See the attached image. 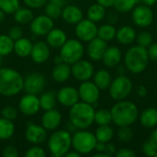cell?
<instances>
[{
    "label": "cell",
    "instance_id": "1",
    "mask_svg": "<svg viewBox=\"0 0 157 157\" xmlns=\"http://www.w3.org/2000/svg\"><path fill=\"white\" fill-rule=\"evenodd\" d=\"M112 122L117 127L132 126L139 117V109L132 101L127 99L117 101L110 109Z\"/></svg>",
    "mask_w": 157,
    "mask_h": 157
},
{
    "label": "cell",
    "instance_id": "2",
    "mask_svg": "<svg viewBox=\"0 0 157 157\" xmlns=\"http://www.w3.org/2000/svg\"><path fill=\"white\" fill-rule=\"evenodd\" d=\"M96 109L93 105L78 101L69 110V121L76 130H86L95 121Z\"/></svg>",
    "mask_w": 157,
    "mask_h": 157
},
{
    "label": "cell",
    "instance_id": "3",
    "mask_svg": "<svg viewBox=\"0 0 157 157\" xmlns=\"http://www.w3.org/2000/svg\"><path fill=\"white\" fill-rule=\"evenodd\" d=\"M24 78L13 68L0 67V95L13 97L23 90Z\"/></svg>",
    "mask_w": 157,
    "mask_h": 157
},
{
    "label": "cell",
    "instance_id": "4",
    "mask_svg": "<svg viewBox=\"0 0 157 157\" xmlns=\"http://www.w3.org/2000/svg\"><path fill=\"white\" fill-rule=\"evenodd\" d=\"M149 56L147 48L140 45L129 48L123 57L124 65L127 71L133 75H139L145 71L149 63Z\"/></svg>",
    "mask_w": 157,
    "mask_h": 157
},
{
    "label": "cell",
    "instance_id": "5",
    "mask_svg": "<svg viewBox=\"0 0 157 157\" xmlns=\"http://www.w3.org/2000/svg\"><path fill=\"white\" fill-rule=\"evenodd\" d=\"M72 147V134L66 130H55L47 141V148L53 157H63Z\"/></svg>",
    "mask_w": 157,
    "mask_h": 157
},
{
    "label": "cell",
    "instance_id": "6",
    "mask_svg": "<svg viewBox=\"0 0 157 157\" xmlns=\"http://www.w3.org/2000/svg\"><path fill=\"white\" fill-rule=\"evenodd\" d=\"M95 133L86 130H78L72 135V147L81 155L91 154L97 144Z\"/></svg>",
    "mask_w": 157,
    "mask_h": 157
},
{
    "label": "cell",
    "instance_id": "7",
    "mask_svg": "<svg viewBox=\"0 0 157 157\" xmlns=\"http://www.w3.org/2000/svg\"><path fill=\"white\" fill-rule=\"evenodd\" d=\"M133 85L132 80L125 75H118L117 77L112 79L109 87L110 98L115 101L126 99L132 93Z\"/></svg>",
    "mask_w": 157,
    "mask_h": 157
},
{
    "label": "cell",
    "instance_id": "8",
    "mask_svg": "<svg viewBox=\"0 0 157 157\" xmlns=\"http://www.w3.org/2000/svg\"><path fill=\"white\" fill-rule=\"evenodd\" d=\"M85 53V48L82 41L75 39H67L64 44L60 48V55L63 61L70 65L81 60Z\"/></svg>",
    "mask_w": 157,
    "mask_h": 157
},
{
    "label": "cell",
    "instance_id": "9",
    "mask_svg": "<svg viewBox=\"0 0 157 157\" xmlns=\"http://www.w3.org/2000/svg\"><path fill=\"white\" fill-rule=\"evenodd\" d=\"M132 20L139 28H148L154 21V12L151 6L138 4L132 10Z\"/></svg>",
    "mask_w": 157,
    "mask_h": 157
},
{
    "label": "cell",
    "instance_id": "10",
    "mask_svg": "<svg viewBox=\"0 0 157 157\" xmlns=\"http://www.w3.org/2000/svg\"><path fill=\"white\" fill-rule=\"evenodd\" d=\"M98 26L88 18H83L75 24V32L77 39L84 42H88L98 36Z\"/></svg>",
    "mask_w": 157,
    "mask_h": 157
},
{
    "label": "cell",
    "instance_id": "11",
    "mask_svg": "<svg viewBox=\"0 0 157 157\" xmlns=\"http://www.w3.org/2000/svg\"><path fill=\"white\" fill-rule=\"evenodd\" d=\"M46 86V78L40 73H31L24 78L23 90L26 93L39 95L41 94Z\"/></svg>",
    "mask_w": 157,
    "mask_h": 157
},
{
    "label": "cell",
    "instance_id": "12",
    "mask_svg": "<svg viewBox=\"0 0 157 157\" xmlns=\"http://www.w3.org/2000/svg\"><path fill=\"white\" fill-rule=\"evenodd\" d=\"M78 93L81 101L91 104L93 106L98 103L100 97V89L94 82L89 80L81 83L78 87Z\"/></svg>",
    "mask_w": 157,
    "mask_h": 157
},
{
    "label": "cell",
    "instance_id": "13",
    "mask_svg": "<svg viewBox=\"0 0 157 157\" xmlns=\"http://www.w3.org/2000/svg\"><path fill=\"white\" fill-rule=\"evenodd\" d=\"M71 72L74 78L80 82L90 80L95 73V68L92 63L86 60H79L72 64Z\"/></svg>",
    "mask_w": 157,
    "mask_h": 157
},
{
    "label": "cell",
    "instance_id": "14",
    "mask_svg": "<svg viewBox=\"0 0 157 157\" xmlns=\"http://www.w3.org/2000/svg\"><path fill=\"white\" fill-rule=\"evenodd\" d=\"M31 32L35 36H46L54 27L53 19L49 17L47 15H39L34 17L29 23Z\"/></svg>",
    "mask_w": 157,
    "mask_h": 157
},
{
    "label": "cell",
    "instance_id": "15",
    "mask_svg": "<svg viewBox=\"0 0 157 157\" xmlns=\"http://www.w3.org/2000/svg\"><path fill=\"white\" fill-rule=\"evenodd\" d=\"M18 109L24 116L31 117L36 115L40 109V99L37 95L26 93L18 102Z\"/></svg>",
    "mask_w": 157,
    "mask_h": 157
},
{
    "label": "cell",
    "instance_id": "16",
    "mask_svg": "<svg viewBox=\"0 0 157 157\" xmlns=\"http://www.w3.org/2000/svg\"><path fill=\"white\" fill-rule=\"evenodd\" d=\"M25 138L32 145H40L48 138L47 130L42 125L30 123L26 128Z\"/></svg>",
    "mask_w": 157,
    "mask_h": 157
},
{
    "label": "cell",
    "instance_id": "17",
    "mask_svg": "<svg viewBox=\"0 0 157 157\" xmlns=\"http://www.w3.org/2000/svg\"><path fill=\"white\" fill-rule=\"evenodd\" d=\"M56 98L62 106L69 109L80 100L78 89L70 86L60 88L56 94Z\"/></svg>",
    "mask_w": 157,
    "mask_h": 157
},
{
    "label": "cell",
    "instance_id": "18",
    "mask_svg": "<svg viewBox=\"0 0 157 157\" xmlns=\"http://www.w3.org/2000/svg\"><path fill=\"white\" fill-rule=\"evenodd\" d=\"M51 54V48L46 41L39 40L33 43L32 50L30 52L31 60L37 63L41 64L48 61Z\"/></svg>",
    "mask_w": 157,
    "mask_h": 157
},
{
    "label": "cell",
    "instance_id": "19",
    "mask_svg": "<svg viewBox=\"0 0 157 157\" xmlns=\"http://www.w3.org/2000/svg\"><path fill=\"white\" fill-rule=\"evenodd\" d=\"M87 47H86V53L90 60L94 62H98L101 61L102 56L108 47V44L105 40H101L98 37L94 38L90 41L87 42Z\"/></svg>",
    "mask_w": 157,
    "mask_h": 157
},
{
    "label": "cell",
    "instance_id": "20",
    "mask_svg": "<svg viewBox=\"0 0 157 157\" xmlns=\"http://www.w3.org/2000/svg\"><path fill=\"white\" fill-rule=\"evenodd\" d=\"M62 114L59 110L55 109H52L49 110H45L44 113L41 116V125L46 129L47 131L53 132L59 128V126L62 123Z\"/></svg>",
    "mask_w": 157,
    "mask_h": 157
},
{
    "label": "cell",
    "instance_id": "21",
    "mask_svg": "<svg viewBox=\"0 0 157 157\" xmlns=\"http://www.w3.org/2000/svg\"><path fill=\"white\" fill-rule=\"evenodd\" d=\"M122 60V52L117 46H110L107 47L103 56H102V63L108 68H114L121 63Z\"/></svg>",
    "mask_w": 157,
    "mask_h": 157
},
{
    "label": "cell",
    "instance_id": "22",
    "mask_svg": "<svg viewBox=\"0 0 157 157\" xmlns=\"http://www.w3.org/2000/svg\"><path fill=\"white\" fill-rule=\"evenodd\" d=\"M62 18L68 24L75 25L84 18L81 8L75 5H65L62 10Z\"/></svg>",
    "mask_w": 157,
    "mask_h": 157
},
{
    "label": "cell",
    "instance_id": "23",
    "mask_svg": "<svg viewBox=\"0 0 157 157\" xmlns=\"http://www.w3.org/2000/svg\"><path fill=\"white\" fill-rule=\"evenodd\" d=\"M67 40L66 33L61 29H52L46 35V42L52 49H60Z\"/></svg>",
    "mask_w": 157,
    "mask_h": 157
},
{
    "label": "cell",
    "instance_id": "24",
    "mask_svg": "<svg viewBox=\"0 0 157 157\" xmlns=\"http://www.w3.org/2000/svg\"><path fill=\"white\" fill-rule=\"evenodd\" d=\"M137 37L136 30L131 26H122L117 29L116 40L121 45H130L135 41Z\"/></svg>",
    "mask_w": 157,
    "mask_h": 157
},
{
    "label": "cell",
    "instance_id": "25",
    "mask_svg": "<svg viewBox=\"0 0 157 157\" xmlns=\"http://www.w3.org/2000/svg\"><path fill=\"white\" fill-rule=\"evenodd\" d=\"M71 75H72L71 66L70 64L64 62L56 64L52 71V77L57 83L66 82L70 78Z\"/></svg>",
    "mask_w": 157,
    "mask_h": 157
},
{
    "label": "cell",
    "instance_id": "26",
    "mask_svg": "<svg viewBox=\"0 0 157 157\" xmlns=\"http://www.w3.org/2000/svg\"><path fill=\"white\" fill-rule=\"evenodd\" d=\"M139 121L142 126L147 129L155 128L157 125V109L147 108L139 113Z\"/></svg>",
    "mask_w": 157,
    "mask_h": 157
},
{
    "label": "cell",
    "instance_id": "27",
    "mask_svg": "<svg viewBox=\"0 0 157 157\" xmlns=\"http://www.w3.org/2000/svg\"><path fill=\"white\" fill-rule=\"evenodd\" d=\"M33 43L28 38H20L14 42V52L15 53L21 58H26L30 56Z\"/></svg>",
    "mask_w": 157,
    "mask_h": 157
},
{
    "label": "cell",
    "instance_id": "28",
    "mask_svg": "<svg viewBox=\"0 0 157 157\" xmlns=\"http://www.w3.org/2000/svg\"><path fill=\"white\" fill-rule=\"evenodd\" d=\"M93 82L97 85V86L100 90H105V89H109L112 82V77L108 70L99 69L96 73H94Z\"/></svg>",
    "mask_w": 157,
    "mask_h": 157
},
{
    "label": "cell",
    "instance_id": "29",
    "mask_svg": "<svg viewBox=\"0 0 157 157\" xmlns=\"http://www.w3.org/2000/svg\"><path fill=\"white\" fill-rule=\"evenodd\" d=\"M86 16L88 19L92 20L95 23L99 22L103 20L106 17V8L101 5L95 3L87 8Z\"/></svg>",
    "mask_w": 157,
    "mask_h": 157
},
{
    "label": "cell",
    "instance_id": "30",
    "mask_svg": "<svg viewBox=\"0 0 157 157\" xmlns=\"http://www.w3.org/2000/svg\"><path fill=\"white\" fill-rule=\"evenodd\" d=\"M15 133V124L13 121L0 118V140L6 141L10 139Z\"/></svg>",
    "mask_w": 157,
    "mask_h": 157
},
{
    "label": "cell",
    "instance_id": "31",
    "mask_svg": "<svg viewBox=\"0 0 157 157\" xmlns=\"http://www.w3.org/2000/svg\"><path fill=\"white\" fill-rule=\"evenodd\" d=\"M95 136L98 142L109 143L114 137V130L109 125H100L97 128L95 132Z\"/></svg>",
    "mask_w": 157,
    "mask_h": 157
},
{
    "label": "cell",
    "instance_id": "32",
    "mask_svg": "<svg viewBox=\"0 0 157 157\" xmlns=\"http://www.w3.org/2000/svg\"><path fill=\"white\" fill-rule=\"evenodd\" d=\"M116 33H117V29L114 27V25L110 23H107V24L101 25L98 29L97 37L100 38L106 42H109L116 38Z\"/></svg>",
    "mask_w": 157,
    "mask_h": 157
},
{
    "label": "cell",
    "instance_id": "33",
    "mask_svg": "<svg viewBox=\"0 0 157 157\" xmlns=\"http://www.w3.org/2000/svg\"><path fill=\"white\" fill-rule=\"evenodd\" d=\"M13 15L15 21L22 25L30 23L34 17V14L29 7H19Z\"/></svg>",
    "mask_w": 157,
    "mask_h": 157
},
{
    "label": "cell",
    "instance_id": "34",
    "mask_svg": "<svg viewBox=\"0 0 157 157\" xmlns=\"http://www.w3.org/2000/svg\"><path fill=\"white\" fill-rule=\"evenodd\" d=\"M39 99H40V109H43L45 111V110H49L52 109H55L57 98H56V95L53 92L47 91V92L41 93Z\"/></svg>",
    "mask_w": 157,
    "mask_h": 157
},
{
    "label": "cell",
    "instance_id": "35",
    "mask_svg": "<svg viewBox=\"0 0 157 157\" xmlns=\"http://www.w3.org/2000/svg\"><path fill=\"white\" fill-rule=\"evenodd\" d=\"M14 42L7 34H0V55L2 57L7 56L14 52Z\"/></svg>",
    "mask_w": 157,
    "mask_h": 157
},
{
    "label": "cell",
    "instance_id": "36",
    "mask_svg": "<svg viewBox=\"0 0 157 157\" xmlns=\"http://www.w3.org/2000/svg\"><path fill=\"white\" fill-rule=\"evenodd\" d=\"M95 123L100 125H109L112 122L111 112L106 109H100L95 112Z\"/></svg>",
    "mask_w": 157,
    "mask_h": 157
},
{
    "label": "cell",
    "instance_id": "37",
    "mask_svg": "<svg viewBox=\"0 0 157 157\" xmlns=\"http://www.w3.org/2000/svg\"><path fill=\"white\" fill-rule=\"evenodd\" d=\"M136 5V0H115L113 6L115 10L120 13H128L131 12Z\"/></svg>",
    "mask_w": 157,
    "mask_h": 157
},
{
    "label": "cell",
    "instance_id": "38",
    "mask_svg": "<svg viewBox=\"0 0 157 157\" xmlns=\"http://www.w3.org/2000/svg\"><path fill=\"white\" fill-rule=\"evenodd\" d=\"M19 7V0H0V9L5 14H14Z\"/></svg>",
    "mask_w": 157,
    "mask_h": 157
},
{
    "label": "cell",
    "instance_id": "39",
    "mask_svg": "<svg viewBox=\"0 0 157 157\" xmlns=\"http://www.w3.org/2000/svg\"><path fill=\"white\" fill-rule=\"evenodd\" d=\"M117 138L122 144H129L133 138V132L131 129V126L119 127L117 132Z\"/></svg>",
    "mask_w": 157,
    "mask_h": 157
},
{
    "label": "cell",
    "instance_id": "40",
    "mask_svg": "<svg viewBox=\"0 0 157 157\" xmlns=\"http://www.w3.org/2000/svg\"><path fill=\"white\" fill-rule=\"evenodd\" d=\"M62 6L52 2H48L45 5V15H47L52 19H57L58 17H60L62 15Z\"/></svg>",
    "mask_w": 157,
    "mask_h": 157
},
{
    "label": "cell",
    "instance_id": "41",
    "mask_svg": "<svg viewBox=\"0 0 157 157\" xmlns=\"http://www.w3.org/2000/svg\"><path fill=\"white\" fill-rule=\"evenodd\" d=\"M135 40L137 41V45L148 48L153 43V35L149 31H141L137 35Z\"/></svg>",
    "mask_w": 157,
    "mask_h": 157
},
{
    "label": "cell",
    "instance_id": "42",
    "mask_svg": "<svg viewBox=\"0 0 157 157\" xmlns=\"http://www.w3.org/2000/svg\"><path fill=\"white\" fill-rule=\"evenodd\" d=\"M17 115H18L17 109L12 106H6L1 110V116L5 119L10 120V121H15L17 119Z\"/></svg>",
    "mask_w": 157,
    "mask_h": 157
},
{
    "label": "cell",
    "instance_id": "43",
    "mask_svg": "<svg viewBox=\"0 0 157 157\" xmlns=\"http://www.w3.org/2000/svg\"><path fill=\"white\" fill-rule=\"evenodd\" d=\"M26 157H45L46 152L42 147L40 145H33L32 147L29 148L25 153Z\"/></svg>",
    "mask_w": 157,
    "mask_h": 157
},
{
    "label": "cell",
    "instance_id": "44",
    "mask_svg": "<svg viewBox=\"0 0 157 157\" xmlns=\"http://www.w3.org/2000/svg\"><path fill=\"white\" fill-rule=\"evenodd\" d=\"M142 151L143 153L146 155V156L149 157H155V154H156V149L154 147V145L149 142V141H146L142 145Z\"/></svg>",
    "mask_w": 157,
    "mask_h": 157
},
{
    "label": "cell",
    "instance_id": "45",
    "mask_svg": "<svg viewBox=\"0 0 157 157\" xmlns=\"http://www.w3.org/2000/svg\"><path fill=\"white\" fill-rule=\"evenodd\" d=\"M7 35L15 41V40H17L23 37V30L19 26H13L8 30Z\"/></svg>",
    "mask_w": 157,
    "mask_h": 157
},
{
    "label": "cell",
    "instance_id": "46",
    "mask_svg": "<svg viewBox=\"0 0 157 157\" xmlns=\"http://www.w3.org/2000/svg\"><path fill=\"white\" fill-rule=\"evenodd\" d=\"M25 5L29 8H40L46 5L47 0H23Z\"/></svg>",
    "mask_w": 157,
    "mask_h": 157
},
{
    "label": "cell",
    "instance_id": "47",
    "mask_svg": "<svg viewBox=\"0 0 157 157\" xmlns=\"http://www.w3.org/2000/svg\"><path fill=\"white\" fill-rule=\"evenodd\" d=\"M2 155L4 157H17L18 156V151L17 147L8 145L6 146L2 152Z\"/></svg>",
    "mask_w": 157,
    "mask_h": 157
},
{
    "label": "cell",
    "instance_id": "48",
    "mask_svg": "<svg viewBox=\"0 0 157 157\" xmlns=\"http://www.w3.org/2000/svg\"><path fill=\"white\" fill-rule=\"evenodd\" d=\"M116 157H134L135 156V153L133 150L130 149V148H121L119 150H117L116 154H115Z\"/></svg>",
    "mask_w": 157,
    "mask_h": 157
},
{
    "label": "cell",
    "instance_id": "49",
    "mask_svg": "<svg viewBox=\"0 0 157 157\" xmlns=\"http://www.w3.org/2000/svg\"><path fill=\"white\" fill-rule=\"evenodd\" d=\"M147 52H148L149 59L155 63H157V42L152 43L147 48Z\"/></svg>",
    "mask_w": 157,
    "mask_h": 157
},
{
    "label": "cell",
    "instance_id": "50",
    "mask_svg": "<svg viewBox=\"0 0 157 157\" xmlns=\"http://www.w3.org/2000/svg\"><path fill=\"white\" fill-rule=\"evenodd\" d=\"M117 152V149H116V146L115 144H113L112 143H107L106 144V149H105V153L109 155V156H112V155H115Z\"/></svg>",
    "mask_w": 157,
    "mask_h": 157
},
{
    "label": "cell",
    "instance_id": "51",
    "mask_svg": "<svg viewBox=\"0 0 157 157\" xmlns=\"http://www.w3.org/2000/svg\"><path fill=\"white\" fill-rule=\"evenodd\" d=\"M153 145L154 147L157 150V129H155L152 133L150 134V137H149V140H148Z\"/></svg>",
    "mask_w": 157,
    "mask_h": 157
},
{
    "label": "cell",
    "instance_id": "52",
    "mask_svg": "<svg viewBox=\"0 0 157 157\" xmlns=\"http://www.w3.org/2000/svg\"><path fill=\"white\" fill-rule=\"evenodd\" d=\"M147 93H148V89L146 88V86H144V85H140V86L137 87V94H138V96H139V97H141V98H144V97H146Z\"/></svg>",
    "mask_w": 157,
    "mask_h": 157
},
{
    "label": "cell",
    "instance_id": "53",
    "mask_svg": "<svg viewBox=\"0 0 157 157\" xmlns=\"http://www.w3.org/2000/svg\"><path fill=\"white\" fill-rule=\"evenodd\" d=\"M115 0H97V3L104 6L105 8L107 7H111L114 5Z\"/></svg>",
    "mask_w": 157,
    "mask_h": 157
},
{
    "label": "cell",
    "instance_id": "54",
    "mask_svg": "<svg viewBox=\"0 0 157 157\" xmlns=\"http://www.w3.org/2000/svg\"><path fill=\"white\" fill-rule=\"evenodd\" d=\"M105 149H106V144L105 143L97 142V144L95 147V151H97V153H105Z\"/></svg>",
    "mask_w": 157,
    "mask_h": 157
},
{
    "label": "cell",
    "instance_id": "55",
    "mask_svg": "<svg viewBox=\"0 0 157 157\" xmlns=\"http://www.w3.org/2000/svg\"><path fill=\"white\" fill-rule=\"evenodd\" d=\"M126 71H127V68L125 67L124 64H121V63L118 64V69H117L118 75H125Z\"/></svg>",
    "mask_w": 157,
    "mask_h": 157
},
{
    "label": "cell",
    "instance_id": "56",
    "mask_svg": "<svg viewBox=\"0 0 157 157\" xmlns=\"http://www.w3.org/2000/svg\"><path fill=\"white\" fill-rule=\"evenodd\" d=\"M81 156V155L79 154V153H77L76 151H68L66 154H65V155L64 157H80Z\"/></svg>",
    "mask_w": 157,
    "mask_h": 157
},
{
    "label": "cell",
    "instance_id": "57",
    "mask_svg": "<svg viewBox=\"0 0 157 157\" xmlns=\"http://www.w3.org/2000/svg\"><path fill=\"white\" fill-rule=\"evenodd\" d=\"M49 2H52L53 4H56L62 7H63L66 4V0H49Z\"/></svg>",
    "mask_w": 157,
    "mask_h": 157
},
{
    "label": "cell",
    "instance_id": "58",
    "mask_svg": "<svg viewBox=\"0 0 157 157\" xmlns=\"http://www.w3.org/2000/svg\"><path fill=\"white\" fill-rule=\"evenodd\" d=\"M108 19H109V22L110 24H113L117 22V16L115 14H109V17H108Z\"/></svg>",
    "mask_w": 157,
    "mask_h": 157
},
{
    "label": "cell",
    "instance_id": "59",
    "mask_svg": "<svg viewBox=\"0 0 157 157\" xmlns=\"http://www.w3.org/2000/svg\"><path fill=\"white\" fill-rule=\"evenodd\" d=\"M142 3L148 6H153L156 4L157 0H142Z\"/></svg>",
    "mask_w": 157,
    "mask_h": 157
},
{
    "label": "cell",
    "instance_id": "60",
    "mask_svg": "<svg viewBox=\"0 0 157 157\" xmlns=\"http://www.w3.org/2000/svg\"><path fill=\"white\" fill-rule=\"evenodd\" d=\"M63 59H62V57H61V55L59 54V55H57L55 58H54V63H55V64H58V63H63Z\"/></svg>",
    "mask_w": 157,
    "mask_h": 157
},
{
    "label": "cell",
    "instance_id": "61",
    "mask_svg": "<svg viewBox=\"0 0 157 157\" xmlns=\"http://www.w3.org/2000/svg\"><path fill=\"white\" fill-rule=\"evenodd\" d=\"M5 16H6L5 12H3V11L0 9V24L4 21V19H5Z\"/></svg>",
    "mask_w": 157,
    "mask_h": 157
},
{
    "label": "cell",
    "instance_id": "62",
    "mask_svg": "<svg viewBox=\"0 0 157 157\" xmlns=\"http://www.w3.org/2000/svg\"><path fill=\"white\" fill-rule=\"evenodd\" d=\"M2 62H3V57L0 55V67H1V65H2Z\"/></svg>",
    "mask_w": 157,
    "mask_h": 157
},
{
    "label": "cell",
    "instance_id": "63",
    "mask_svg": "<svg viewBox=\"0 0 157 157\" xmlns=\"http://www.w3.org/2000/svg\"><path fill=\"white\" fill-rule=\"evenodd\" d=\"M155 157H157V151H156V154H155Z\"/></svg>",
    "mask_w": 157,
    "mask_h": 157
},
{
    "label": "cell",
    "instance_id": "64",
    "mask_svg": "<svg viewBox=\"0 0 157 157\" xmlns=\"http://www.w3.org/2000/svg\"><path fill=\"white\" fill-rule=\"evenodd\" d=\"M0 146H1V140H0Z\"/></svg>",
    "mask_w": 157,
    "mask_h": 157
}]
</instances>
